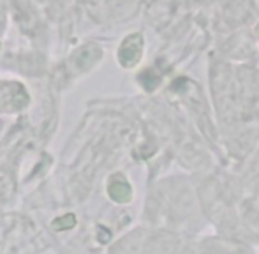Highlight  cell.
I'll list each match as a JSON object with an SVG mask.
<instances>
[{
    "mask_svg": "<svg viewBox=\"0 0 259 254\" xmlns=\"http://www.w3.org/2000/svg\"><path fill=\"white\" fill-rule=\"evenodd\" d=\"M74 223H76V219H74V216L72 214H69V216H62L60 219H57V221H53V228L55 230H67V228H72L74 226Z\"/></svg>",
    "mask_w": 259,
    "mask_h": 254,
    "instance_id": "obj_2",
    "label": "cell"
},
{
    "mask_svg": "<svg viewBox=\"0 0 259 254\" xmlns=\"http://www.w3.org/2000/svg\"><path fill=\"white\" fill-rule=\"evenodd\" d=\"M108 191L109 196L116 201H127L131 198V187L125 182H113Z\"/></svg>",
    "mask_w": 259,
    "mask_h": 254,
    "instance_id": "obj_1",
    "label": "cell"
}]
</instances>
